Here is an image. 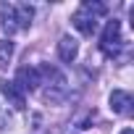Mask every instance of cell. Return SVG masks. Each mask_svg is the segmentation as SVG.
<instances>
[{
    "instance_id": "9c48e42d",
    "label": "cell",
    "mask_w": 134,
    "mask_h": 134,
    "mask_svg": "<svg viewBox=\"0 0 134 134\" xmlns=\"http://www.w3.org/2000/svg\"><path fill=\"white\" fill-rule=\"evenodd\" d=\"M82 5H84V8L90 11V13H95L97 19H103V16L108 13V8H105L103 3H95V0H87V3H82Z\"/></svg>"
},
{
    "instance_id": "7a4b0ae2",
    "label": "cell",
    "mask_w": 134,
    "mask_h": 134,
    "mask_svg": "<svg viewBox=\"0 0 134 134\" xmlns=\"http://www.w3.org/2000/svg\"><path fill=\"white\" fill-rule=\"evenodd\" d=\"M121 24L113 19V21H108L105 24V29H103V37H100V50L108 55V58H113L116 53H118V47H121Z\"/></svg>"
},
{
    "instance_id": "8992f818",
    "label": "cell",
    "mask_w": 134,
    "mask_h": 134,
    "mask_svg": "<svg viewBox=\"0 0 134 134\" xmlns=\"http://www.w3.org/2000/svg\"><path fill=\"white\" fill-rule=\"evenodd\" d=\"M76 55H79V42L74 40V37H60V42H58V58L63 60V63H74L76 60Z\"/></svg>"
},
{
    "instance_id": "52a82bcc",
    "label": "cell",
    "mask_w": 134,
    "mask_h": 134,
    "mask_svg": "<svg viewBox=\"0 0 134 134\" xmlns=\"http://www.w3.org/2000/svg\"><path fill=\"white\" fill-rule=\"evenodd\" d=\"M110 110L118 116H129L131 113V95L124 90H113L110 92Z\"/></svg>"
},
{
    "instance_id": "3957f363",
    "label": "cell",
    "mask_w": 134,
    "mask_h": 134,
    "mask_svg": "<svg viewBox=\"0 0 134 134\" xmlns=\"http://www.w3.org/2000/svg\"><path fill=\"white\" fill-rule=\"evenodd\" d=\"M24 95L26 92H34L40 84H42V76H40V71L34 69V66H21V69L16 71V82H13Z\"/></svg>"
},
{
    "instance_id": "5b68a950",
    "label": "cell",
    "mask_w": 134,
    "mask_h": 134,
    "mask_svg": "<svg viewBox=\"0 0 134 134\" xmlns=\"http://www.w3.org/2000/svg\"><path fill=\"white\" fill-rule=\"evenodd\" d=\"M0 92H3V97L8 100V105H13L16 110H24L26 108V95L8 79H0Z\"/></svg>"
},
{
    "instance_id": "ba28073f",
    "label": "cell",
    "mask_w": 134,
    "mask_h": 134,
    "mask_svg": "<svg viewBox=\"0 0 134 134\" xmlns=\"http://www.w3.org/2000/svg\"><path fill=\"white\" fill-rule=\"evenodd\" d=\"M11 58H13V42L11 40H0V69H8Z\"/></svg>"
},
{
    "instance_id": "6da1fadb",
    "label": "cell",
    "mask_w": 134,
    "mask_h": 134,
    "mask_svg": "<svg viewBox=\"0 0 134 134\" xmlns=\"http://www.w3.org/2000/svg\"><path fill=\"white\" fill-rule=\"evenodd\" d=\"M34 19V8L29 3H16V5H3V29L8 34L19 29H29Z\"/></svg>"
},
{
    "instance_id": "30bf717a",
    "label": "cell",
    "mask_w": 134,
    "mask_h": 134,
    "mask_svg": "<svg viewBox=\"0 0 134 134\" xmlns=\"http://www.w3.org/2000/svg\"><path fill=\"white\" fill-rule=\"evenodd\" d=\"M121 134H134V131H131V129H124V131H121Z\"/></svg>"
},
{
    "instance_id": "277c9868",
    "label": "cell",
    "mask_w": 134,
    "mask_h": 134,
    "mask_svg": "<svg viewBox=\"0 0 134 134\" xmlns=\"http://www.w3.org/2000/svg\"><path fill=\"white\" fill-rule=\"evenodd\" d=\"M71 24H74L82 34H87V37H92V34L97 32V16H95V13H90L84 5L71 16Z\"/></svg>"
}]
</instances>
